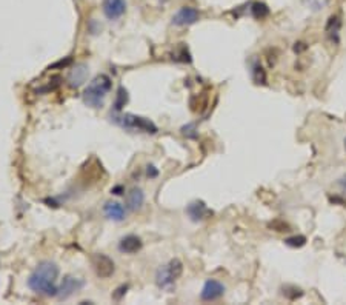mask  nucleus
Instances as JSON below:
<instances>
[{
  "label": "nucleus",
  "mask_w": 346,
  "mask_h": 305,
  "mask_svg": "<svg viewBox=\"0 0 346 305\" xmlns=\"http://www.w3.org/2000/svg\"><path fill=\"white\" fill-rule=\"evenodd\" d=\"M302 2L311 11H320V10H323L328 5L329 0H302Z\"/></svg>",
  "instance_id": "6ab92c4d"
},
{
  "label": "nucleus",
  "mask_w": 346,
  "mask_h": 305,
  "mask_svg": "<svg viewBox=\"0 0 346 305\" xmlns=\"http://www.w3.org/2000/svg\"><path fill=\"white\" fill-rule=\"evenodd\" d=\"M283 294H285L288 299L294 300V299L300 297L303 293H302V290H300V288H296V287H286V288H283Z\"/></svg>",
  "instance_id": "412c9836"
},
{
  "label": "nucleus",
  "mask_w": 346,
  "mask_h": 305,
  "mask_svg": "<svg viewBox=\"0 0 346 305\" xmlns=\"http://www.w3.org/2000/svg\"><path fill=\"white\" fill-rule=\"evenodd\" d=\"M146 173H148V176H149V177H155L157 174H159V171H157V170H155V167H152V165H149V167H148Z\"/></svg>",
  "instance_id": "b1692460"
},
{
  "label": "nucleus",
  "mask_w": 346,
  "mask_h": 305,
  "mask_svg": "<svg viewBox=\"0 0 346 305\" xmlns=\"http://www.w3.org/2000/svg\"><path fill=\"white\" fill-rule=\"evenodd\" d=\"M182 133L183 136L186 137H191V139H196L197 137V133H196V125L194 124H190V125H186L182 128Z\"/></svg>",
  "instance_id": "4be33fe9"
},
{
  "label": "nucleus",
  "mask_w": 346,
  "mask_h": 305,
  "mask_svg": "<svg viewBox=\"0 0 346 305\" xmlns=\"http://www.w3.org/2000/svg\"><path fill=\"white\" fill-rule=\"evenodd\" d=\"M111 91V79L106 74L94 77L83 91V102L91 108H102L105 97Z\"/></svg>",
  "instance_id": "f03ea898"
},
{
  "label": "nucleus",
  "mask_w": 346,
  "mask_h": 305,
  "mask_svg": "<svg viewBox=\"0 0 346 305\" xmlns=\"http://www.w3.org/2000/svg\"><path fill=\"white\" fill-rule=\"evenodd\" d=\"M186 213H188V216H190L194 222H199V221H203V219H208V218L212 216V211L202 200L191 202L190 205H188V208H186Z\"/></svg>",
  "instance_id": "9d476101"
},
{
  "label": "nucleus",
  "mask_w": 346,
  "mask_h": 305,
  "mask_svg": "<svg viewBox=\"0 0 346 305\" xmlns=\"http://www.w3.org/2000/svg\"><path fill=\"white\" fill-rule=\"evenodd\" d=\"M340 28H341V20H340V17H338V16H331L329 20H328V23H326V28H325V33H326V36H328V39H329L331 42L338 43V40H340V37H338V34H340Z\"/></svg>",
  "instance_id": "2eb2a0df"
},
{
  "label": "nucleus",
  "mask_w": 346,
  "mask_h": 305,
  "mask_svg": "<svg viewBox=\"0 0 346 305\" xmlns=\"http://www.w3.org/2000/svg\"><path fill=\"white\" fill-rule=\"evenodd\" d=\"M285 243H286L288 247L300 248V247H303L305 243H306V237H305V236H293V237L285 239Z\"/></svg>",
  "instance_id": "aec40b11"
},
{
  "label": "nucleus",
  "mask_w": 346,
  "mask_h": 305,
  "mask_svg": "<svg viewBox=\"0 0 346 305\" xmlns=\"http://www.w3.org/2000/svg\"><path fill=\"white\" fill-rule=\"evenodd\" d=\"M251 74H253V79L256 83H259V85L266 83V73H265L263 67L260 65V62H257V60H254L253 67H251Z\"/></svg>",
  "instance_id": "dca6fc26"
},
{
  "label": "nucleus",
  "mask_w": 346,
  "mask_h": 305,
  "mask_svg": "<svg viewBox=\"0 0 346 305\" xmlns=\"http://www.w3.org/2000/svg\"><path fill=\"white\" fill-rule=\"evenodd\" d=\"M120 191H123V188H122V187H116V188L112 190V193H114V194H122Z\"/></svg>",
  "instance_id": "a878e982"
},
{
  "label": "nucleus",
  "mask_w": 346,
  "mask_h": 305,
  "mask_svg": "<svg viewBox=\"0 0 346 305\" xmlns=\"http://www.w3.org/2000/svg\"><path fill=\"white\" fill-rule=\"evenodd\" d=\"M143 202H145V194L140 188L134 187L128 191V194H127V208L128 210H131V211L140 210Z\"/></svg>",
  "instance_id": "4468645a"
},
{
  "label": "nucleus",
  "mask_w": 346,
  "mask_h": 305,
  "mask_svg": "<svg viewBox=\"0 0 346 305\" xmlns=\"http://www.w3.org/2000/svg\"><path fill=\"white\" fill-rule=\"evenodd\" d=\"M251 14H253L254 19L262 20V19L269 16V8H268V5H265L262 2H256V4L251 5Z\"/></svg>",
  "instance_id": "f3484780"
},
{
  "label": "nucleus",
  "mask_w": 346,
  "mask_h": 305,
  "mask_svg": "<svg viewBox=\"0 0 346 305\" xmlns=\"http://www.w3.org/2000/svg\"><path fill=\"white\" fill-rule=\"evenodd\" d=\"M83 287V281L74 276H65L62 284L59 285V291H57V297L60 299H68L70 296H73L76 291H79Z\"/></svg>",
  "instance_id": "6e6552de"
},
{
  "label": "nucleus",
  "mask_w": 346,
  "mask_h": 305,
  "mask_svg": "<svg viewBox=\"0 0 346 305\" xmlns=\"http://www.w3.org/2000/svg\"><path fill=\"white\" fill-rule=\"evenodd\" d=\"M142 248V239L130 234V236H125L120 242H119V250L125 255H134Z\"/></svg>",
  "instance_id": "f8f14e48"
},
{
  "label": "nucleus",
  "mask_w": 346,
  "mask_h": 305,
  "mask_svg": "<svg viewBox=\"0 0 346 305\" xmlns=\"http://www.w3.org/2000/svg\"><path fill=\"white\" fill-rule=\"evenodd\" d=\"M225 285L222 282H218L215 279H208L202 288L200 293V299L205 302H211V300H217L225 294Z\"/></svg>",
  "instance_id": "0eeeda50"
},
{
  "label": "nucleus",
  "mask_w": 346,
  "mask_h": 305,
  "mask_svg": "<svg viewBox=\"0 0 346 305\" xmlns=\"http://www.w3.org/2000/svg\"><path fill=\"white\" fill-rule=\"evenodd\" d=\"M344 146H346V140H344Z\"/></svg>",
  "instance_id": "bb28decb"
},
{
  "label": "nucleus",
  "mask_w": 346,
  "mask_h": 305,
  "mask_svg": "<svg viewBox=\"0 0 346 305\" xmlns=\"http://www.w3.org/2000/svg\"><path fill=\"white\" fill-rule=\"evenodd\" d=\"M337 185H338V188H340L343 193H346V174L341 176V177L337 180Z\"/></svg>",
  "instance_id": "5701e85b"
},
{
  "label": "nucleus",
  "mask_w": 346,
  "mask_h": 305,
  "mask_svg": "<svg viewBox=\"0 0 346 305\" xmlns=\"http://www.w3.org/2000/svg\"><path fill=\"white\" fill-rule=\"evenodd\" d=\"M199 20H200V13L193 7H182L172 16V23L177 26H190Z\"/></svg>",
  "instance_id": "39448f33"
},
{
  "label": "nucleus",
  "mask_w": 346,
  "mask_h": 305,
  "mask_svg": "<svg viewBox=\"0 0 346 305\" xmlns=\"http://www.w3.org/2000/svg\"><path fill=\"white\" fill-rule=\"evenodd\" d=\"M86 77H88V67L85 64H79L70 71L67 82L71 88H79L86 82Z\"/></svg>",
  "instance_id": "9b49d317"
},
{
  "label": "nucleus",
  "mask_w": 346,
  "mask_h": 305,
  "mask_svg": "<svg viewBox=\"0 0 346 305\" xmlns=\"http://www.w3.org/2000/svg\"><path fill=\"white\" fill-rule=\"evenodd\" d=\"M127 11V0H103V14L109 20L120 19Z\"/></svg>",
  "instance_id": "1a4fd4ad"
},
{
  "label": "nucleus",
  "mask_w": 346,
  "mask_h": 305,
  "mask_svg": "<svg viewBox=\"0 0 346 305\" xmlns=\"http://www.w3.org/2000/svg\"><path fill=\"white\" fill-rule=\"evenodd\" d=\"M92 267H94V270H96L97 276L102 278V279H106V278L112 276V273L116 270L112 259L105 256V255H102V253L92 256Z\"/></svg>",
  "instance_id": "423d86ee"
},
{
  "label": "nucleus",
  "mask_w": 346,
  "mask_h": 305,
  "mask_svg": "<svg viewBox=\"0 0 346 305\" xmlns=\"http://www.w3.org/2000/svg\"><path fill=\"white\" fill-rule=\"evenodd\" d=\"M103 211L108 219L112 221H123L127 218V210H125L123 205H120L119 202H106L103 207Z\"/></svg>",
  "instance_id": "ddd939ff"
},
{
  "label": "nucleus",
  "mask_w": 346,
  "mask_h": 305,
  "mask_svg": "<svg viewBox=\"0 0 346 305\" xmlns=\"http://www.w3.org/2000/svg\"><path fill=\"white\" fill-rule=\"evenodd\" d=\"M127 288H128V287H120V288L117 290L119 293H116L114 297H116V299H120V297L123 296V293H127Z\"/></svg>",
  "instance_id": "393cba45"
},
{
  "label": "nucleus",
  "mask_w": 346,
  "mask_h": 305,
  "mask_svg": "<svg viewBox=\"0 0 346 305\" xmlns=\"http://www.w3.org/2000/svg\"><path fill=\"white\" fill-rule=\"evenodd\" d=\"M128 104V91L125 89L123 86H120L117 89V96H116V102H114V110L116 111H122L123 107Z\"/></svg>",
  "instance_id": "a211bd4d"
},
{
  "label": "nucleus",
  "mask_w": 346,
  "mask_h": 305,
  "mask_svg": "<svg viewBox=\"0 0 346 305\" xmlns=\"http://www.w3.org/2000/svg\"><path fill=\"white\" fill-rule=\"evenodd\" d=\"M183 271V265L179 259H172L169 264L160 267L155 273V282L160 288H168L171 287L180 276Z\"/></svg>",
  "instance_id": "20e7f679"
},
{
  "label": "nucleus",
  "mask_w": 346,
  "mask_h": 305,
  "mask_svg": "<svg viewBox=\"0 0 346 305\" xmlns=\"http://www.w3.org/2000/svg\"><path fill=\"white\" fill-rule=\"evenodd\" d=\"M116 122L122 128L130 130V131H143V133H151V134L157 133V127L152 120L136 116V114H125V116L116 117Z\"/></svg>",
  "instance_id": "7ed1b4c3"
},
{
  "label": "nucleus",
  "mask_w": 346,
  "mask_h": 305,
  "mask_svg": "<svg viewBox=\"0 0 346 305\" xmlns=\"http://www.w3.org/2000/svg\"><path fill=\"white\" fill-rule=\"evenodd\" d=\"M57 278H59V267L51 261H43L36 267L33 274L29 276L28 285L36 293L45 296H57L59 291V287L55 285Z\"/></svg>",
  "instance_id": "f257e3e1"
}]
</instances>
